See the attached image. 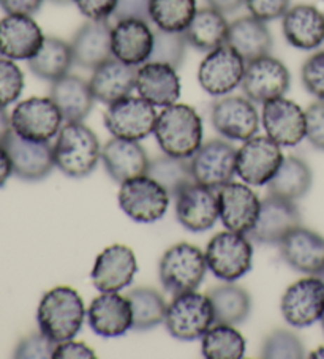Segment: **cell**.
<instances>
[{
	"label": "cell",
	"instance_id": "cell-14",
	"mask_svg": "<svg viewBox=\"0 0 324 359\" xmlns=\"http://www.w3.org/2000/svg\"><path fill=\"white\" fill-rule=\"evenodd\" d=\"M280 309L291 326L307 327L316 323L324 312V282L311 276L292 283L285 292Z\"/></svg>",
	"mask_w": 324,
	"mask_h": 359
},
{
	"label": "cell",
	"instance_id": "cell-22",
	"mask_svg": "<svg viewBox=\"0 0 324 359\" xmlns=\"http://www.w3.org/2000/svg\"><path fill=\"white\" fill-rule=\"evenodd\" d=\"M87 320L93 332L102 337L114 339L133 327L132 304L119 292H106L90 302Z\"/></svg>",
	"mask_w": 324,
	"mask_h": 359
},
{
	"label": "cell",
	"instance_id": "cell-35",
	"mask_svg": "<svg viewBox=\"0 0 324 359\" xmlns=\"http://www.w3.org/2000/svg\"><path fill=\"white\" fill-rule=\"evenodd\" d=\"M311 181H313V176H311L310 166L304 160L290 156L283 158L276 176L267 184V190H269V195L296 201L307 195Z\"/></svg>",
	"mask_w": 324,
	"mask_h": 359
},
{
	"label": "cell",
	"instance_id": "cell-2",
	"mask_svg": "<svg viewBox=\"0 0 324 359\" xmlns=\"http://www.w3.org/2000/svg\"><path fill=\"white\" fill-rule=\"evenodd\" d=\"M86 318V307L76 290L55 287L43 296L36 321L40 331L54 344L76 337Z\"/></svg>",
	"mask_w": 324,
	"mask_h": 359
},
{
	"label": "cell",
	"instance_id": "cell-52",
	"mask_svg": "<svg viewBox=\"0 0 324 359\" xmlns=\"http://www.w3.org/2000/svg\"><path fill=\"white\" fill-rule=\"evenodd\" d=\"M205 2L209 4V7L215 8L223 15H231L245 4V0H205Z\"/></svg>",
	"mask_w": 324,
	"mask_h": 359
},
{
	"label": "cell",
	"instance_id": "cell-23",
	"mask_svg": "<svg viewBox=\"0 0 324 359\" xmlns=\"http://www.w3.org/2000/svg\"><path fill=\"white\" fill-rule=\"evenodd\" d=\"M45 36L30 16L8 15L0 20V54L11 60H29L39 53Z\"/></svg>",
	"mask_w": 324,
	"mask_h": 359
},
{
	"label": "cell",
	"instance_id": "cell-6",
	"mask_svg": "<svg viewBox=\"0 0 324 359\" xmlns=\"http://www.w3.org/2000/svg\"><path fill=\"white\" fill-rule=\"evenodd\" d=\"M208 268L217 278L234 282L244 277L253 264V249L245 234L223 231L215 234L205 249Z\"/></svg>",
	"mask_w": 324,
	"mask_h": 359
},
{
	"label": "cell",
	"instance_id": "cell-25",
	"mask_svg": "<svg viewBox=\"0 0 324 359\" xmlns=\"http://www.w3.org/2000/svg\"><path fill=\"white\" fill-rule=\"evenodd\" d=\"M111 46L116 59L128 65L140 67L151 59L154 48V29L141 20L116 22L111 30Z\"/></svg>",
	"mask_w": 324,
	"mask_h": 359
},
{
	"label": "cell",
	"instance_id": "cell-45",
	"mask_svg": "<svg viewBox=\"0 0 324 359\" xmlns=\"http://www.w3.org/2000/svg\"><path fill=\"white\" fill-rule=\"evenodd\" d=\"M55 345L51 339L46 337L41 331L22 339L15 350V358L18 359H48L53 358Z\"/></svg>",
	"mask_w": 324,
	"mask_h": 359
},
{
	"label": "cell",
	"instance_id": "cell-18",
	"mask_svg": "<svg viewBox=\"0 0 324 359\" xmlns=\"http://www.w3.org/2000/svg\"><path fill=\"white\" fill-rule=\"evenodd\" d=\"M220 219L229 231L247 234L257 225L261 201L245 184L228 182L217 190Z\"/></svg>",
	"mask_w": 324,
	"mask_h": 359
},
{
	"label": "cell",
	"instance_id": "cell-33",
	"mask_svg": "<svg viewBox=\"0 0 324 359\" xmlns=\"http://www.w3.org/2000/svg\"><path fill=\"white\" fill-rule=\"evenodd\" d=\"M229 24L220 11L212 7L196 10L189 27L184 30L185 40L198 51L210 53L227 45Z\"/></svg>",
	"mask_w": 324,
	"mask_h": 359
},
{
	"label": "cell",
	"instance_id": "cell-12",
	"mask_svg": "<svg viewBox=\"0 0 324 359\" xmlns=\"http://www.w3.org/2000/svg\"><path fill=\"white\" fill-rule=\"evenodd\" d=\"M238 151L225 140H210L190 157V166L195 181L205 187L219 190L231 182L236 175Z\"/></svg>",
	"mask_w": 324,
	"mask_h": 359
},
{
	"label": "cell",
	"instance_id": "cell-50",
	"mask_svg": "<svg viewBox=\"0 0 324 359\" xmlns=\"http://www.w3.org/2000/svg\"><path fill=\"white\" fill-rule=\"evenodd\" d=\"M95 359V353L83 342H74L73 339L55 345L53 359Z\"/></svg>",
	"mask_w": 324,
	"mask_h": 359
},
{
	"label": "cell",
	"instance_id": "cell-1",
	"mask_svg": "<svg viewBox=\"0 0 324 359\" xmlns=\"http://www.w3.org/2000/svg\"><path fill=\"white\" fill-rule=\"evenodd\" d=\"M154 135L166 156L190 158L203 144V121L195 108L174 103L157 116Z\"/></svg>",
	"mask_w": 324,
	"mask_h": 359
},
{
	"label": "cell",
	"instance_id": "cell-10",
	"mask_svg": "<svg viewBox=\"0 0 324 359\" xmlns=\"http://www.w3.org/2000/svg\"><path fill=\"white\" fill-rule=\"evenodd\" d=\"M247 62L229 45L210 51L198 70L199 86L214 97H223L242 84Z\"/></svg>",
	"mask_w": 324,
	"mask_h": 359
},
{
	"label": "cell",
	"instance_id": "cell-54",
	"mask_svg": "<svg viewBox=\"0 0 324 359\" xmlns=\"http://www.w3.org/2000/svg\"><path fill=\"white\" fill-rule=\"evenodd\" d=\"M13 133V127H11V117L7 114L5 108H0V146L7 142L8 136Z\"/></svg>",
	"mask_w": 324,
	"mask_h": 359
},
{
	"label": "cell",
	"instance_id": "cell-21",
	"mask_svg": "<svg viewBox=\"0 0 324 359\" xmlns=\"http://www.w3.org/2000/svg\"><path fill=\"white\" fill-rule=\"evenodd\" d=\"M299 225L301 214L295 201L269 195L261 201L257 225L248 236L259 244H280L286 234Z\"/></svg>",
	"mask_w": 324,
	"mask_h": 359
},
{
	"label": "cell",
	"instance_id": "cell-7",
	"mask_svg": "<svg viewBox=\"0 0 324 359\" xmlns=\"http://www.w3.org/2000/svg\"><path fill=\"white\" fill-rule=\"evenodd\" d=\"M170 194L149 175L138 176L121 184L119 206L138 224H154L166 214Z\"/></svg>",
	"mask_w": 324,
	"mask_h": 359
},
{
	"label": "cell",
	"instance_id": "cell-31",
	"mask_svg": "<svg viewBox=\"0 0 324 359\" xmlns=\"http://www.w3.org/2000/svg\"><path fill=\"white\" fill-rule=\"evenodd\" d=\"M49 98L58 104L65 122H83L95 102L89 83L70 73L51 83Z\"/></svg>",
	"mask_w": 324,
	"mask_h": 359
},
{
	"label": "cell",
	"instance_id": "cell-16",
	"mask_svg": "<svg viewBox=\"0 0 324 359\" xmlns=\"http://www.w3.org/2000/svg\"><path fill=\"white\" fill-rule=\"evenodd\" d=\"M264 132L280 146H297L307 136L305 111L288 98L278 97L266 102L261 113Z\"/></svg>",
	"mask_w": 324,
	"mask_h": 359
},
{
	"label": "cell",
	"instance_id": "cell-34",
	"mask_svg": "<svg viewBox=\"0 0 324 359\" xmlns=\"http://www.w3.org/2000/svg\"><path fill=\"white\" fill-rule=\"evenodd\" d=\"M73 64L72 46L55 36H45L39 53L32 59H29L30 72L35 76L51 83L68 75Z\"/></svg>",
	"mask_w": 324,
	"mask_h": 359
},
{
	"label": "cell",
	"instance_id": "cell-4",
	"mask_svg": "<svg viewBox=\"0 0 324 359\" xmlns=\"http://www.w3.org/2000/svg\"><path fill=\"white\" fill-rule=\"evenodd\" d=\"M214 323V306L208 294L196 292L174 294V299L166 307L165 326L174 339H203Z\"/></svg>",
	"mask_w": 324,
	"mask_h": 359
},
{
	"label": "cell",
	"instance_id": "cell-49",
	"mask_svg": "<svg viewBox=\"0 0 324 359\" xmlns=\"http://www.w3.org/2000/svg\"><path fill=\"white\" fill-rule=\"evenodd\" d=\"M73 2L90 21H108L117 5V0H73Z\"/></svg>",
	"mask_w": 324,
	"mask_h": 359
},
{
	"label": "cell",
	"instance_id": "cell-29",
	"mask_svg": "<svg viewBox=\"0 0 324 359\" xmlns=\"http://www.w3.org/2000/svg\"><path fill=\"white\" fill-rule=\"evenodd\" d=\"M111 30L108 21H89L81 26L70 43L74 64L95 70L113 55Z\"/></svg>",
	"mask_w": 324,
	"mask_h": 359
},
{
	"label": "cell",
	"instance_id": "cell-42",
	"mask_svg": "<svg viewBox=\"0 0 324 359\" xmlns=\"http://www.w3.org/2000/svg\"><path fill=\"white\" fill-rule=\"evenodd\" d=\"M304 344L295 332L286 330L274 331L264 340L261 358L267 359H301L305 355Z\"/></svg>",
	"mask_w": 324,
	"mask_h": 359
},
{
	"label": "cell",
	"instance_id": "cell-37",
	"mask_svg": "<svg viewBox=\"0 0 324 359\" xmlns=\"http://www.w3.org/2000/svg\"><path fill=\"white\" fill-rule=\"evenodd\" d=\"M201 351L205 359H241L245 339L233 325L214 323L203 336Z\"/></svg>",
	"mask_w": 324,
	"mask_h": 359
},
{
	"label": "cell",
	"instance_id": "cell-51",
	"mask_svg": "<svg viewBox=\"0 0 324 359\" xmlns=\"http://www.w3.org/2000/svg\"><path fill=\"white\" fill-rule=\"evenodd\" d=\"M45 0H0V7L8 15L32 16L41 8Z\"/></svg>",
	"mask_w": 324,
	"mask_h": 359
},
{
	"label": "cell",
	"instance_id": "cell-36",
	"mask_svg": "<svg viewBox=\"0 0 324 359\" xmlns=\"http://www.w3.org/2000/svg\"><path fill=\"white\" fill-rule=\"evenodd\" d=\"M208 296L214 306L215 323L239 325L245 321L252 311L250 294L238 285H220L209 290Z\"/></svg>",
	"mask_w": 324,
	"mask_h": 359
},
{
	"label": "cell",
	"instance_id": "cell-39",
	"mask_svg": "<svg viewBox=\"0 0 324 359\" xmlns=\"http://www.w3.org/2000/svg\"><path fill=\"white\" fill-rule=\"evenodd\" d=\"M147 175L155 179L170 196H176L187 185L196 182L189 158H177L166 154L149 163Z\"/></svg>",
	"mask_w": 324,
	"mask_h": 359
},
{
	"label": "cell",
	"instance_id": "cell-58",
	"mask_svg": "<svg viewBox=\"0 0 324 359\" xmlns=\"http://www.w3.org/2000/svg\"><path fill=\"white\" fill-rule=\"evenodd\" d=\"M321 326H323V331H324V312L321 315Z\"/></svg>",
	"mask_w": 324,
	"mask_h": 359
},
{
	"label": "cell",
	"instance_id": "cell-28",
	"mask_svg": "<svg viewBox=\"0 0 324 359\" xmlns=\"http://www.w3.org/2000/svg\"><path fill=\"white\" fill-rule=\"evenodd\" d=\"M136 90L154 107L166 108L180 97V79L176 68L161 62H146L138 68Z\"/></svg>",
	"mask_w": 324,
	"mask_h": 359
},
{
	"label": "cell",
	"instance_id": "cell-53",
	"mask_svg": "<svg viewBox=\"0 0 324 359\" xmlns=\"http://www.w3.org/2000/svg\"><path fill=\"white\" fill-rule=\"evenodd\" d=\"M13 175V165H11V158L8 156L7 149L0 146V189L5 187V184Z\"/></svg>",
	"mask_w": 324,
	"mask_h": 359
},
{
	"label": "cell",
	"instance_id": "cell-15",
	"mask_svg": "<svg viewBox=\"0 0 324 359\" xmlns=\"http://www.w3.org/2000/svg\"><path fill=\"white\" fill-rule=\"evenodd\" d=\"M176 198V217L185 230L201 233L215 225L220 217L219 195L217 190L199 182L184 187Z\"/></svg>",
	"mask_w": 324,
	"mask_h": 359
},
{
	"label": "cell",
	"instance_id": "cell-3",
	"mask_svg": "<svg viewBox=\"0 0 324 359\" xmlns=\"http://www.w3.org/2000/svg\"><path fill=\"white\" fill-rule=\"evenodd\" d=\"M102 146L97 135L83 122L62 126L54 144L55 166L68 177H86L97 168Z\"/></svg>",
	"mask_w": 324,
	"mask_h": 359
},
{
	"label": "cell",
	"instance_id": "cell-43",
	"mask_svg": "<svg viewBox=\"0 0 324 359\" xmlns=\"http://www.w3.org/2000/svg\"><path fill=\"white\" fill-rule=\"evenodd\" d=\"M24 75L13 60L0 57V108H7L21 97Z\"/></svg>",
	"mask_w": 324,
	"mask_h": 359
},
{
	"label": "cell",
	"instance_id": "cell-27",
	"mask_svg": "<svg viewBox=\"0 0 324 359\" xmlns=\"http://www.w3.org/2000/svg\"><path fill=\"white\" fill-rule=\"evenodd\" d=\"M102 162L108 175L122 184L147 175L151 160L138 141L113 138L102 147Z\"/></svg>",
	"mask_w": 324,
	"mask_h": 359
},
{
	"label": "cell",
	"instance_id": "cell-56",
	"mask_svg": "<svg viewBox=\"0 0 324 359\" xmlns=\"http://www.w3.org/2000/svg\"><path fill=\"white\" fill-rule=\"evenodd\" d=\"M51 2L58 4V5H68V4H72L73 0H51Z\"/></svg>",
	"mask_w": 324,
	"mask_h": 359
},
{
	"label": "cell",
	"instance_id": "cell-19",
	"mask_svg": "<svg viewBox=\"0 0 324 359\" xmlns=\"http://www.w3.org/2000/svg\"><path fill=\"white\" fill-rule=\"evenodd\" d=\"M13 165V175L22 181H41L55 166L54 146L49 141H30L15 132L4 144Z\"/></svg>",
	"mask_w": 324,
	"mask_h": 359
},
{
	"label": "cell",
	"instance_id": "cell-24",
	"mask_svg": "<svg viewBox=\"0 0 324 359\" xmlns=\"http://www.w3.org/2000/svg\"><path fill=\"white\" fill-rule=\"evenodd\" d=\"M280 253L285 263L302 274L316 276L324 269V238L304 226H296L283 238Z\"/></svg>",
	"mask_w": 324,
	"mask_h": 359
},
{
	"label": "cell",
	"instance_id": "cell-17",
	"mask_svg": "<svg viewBox=\"0 0 324 359\" xmlns=\"http://www.w3.org/2000/svg\"><path fill=\"white\" fill-rule=\"evenodd\" d=\"M210 122L217 133L236 141L253 138L259 128L258 111L252 100L244 97L223 95L212 107Z\"/></svg>",
	"mask_w": 324,
	"mask_h": 359
},
{
	"label": "cell",
	"instance_id": "cell-38",
	"mask_svg": "<svg viewBox=\"0 0 324 359\" xmlns=\"http://www.w3.org/2000/svg\"><path fill=\"white\" fill-rule=\"evenodd\" d=\"M133 312V330L146 331L165 323L166 302L157 290L136 288L127 294Z\"/></svg>",
	"mask_w": 324,
	"mask_h": 359
},
{
	"label": "cell",
	"instance_id": "cell-48",
	"mask_svg": "<svg viewBox=\"0 0 324 359\" xmlns=\"http://www.w3.org/2000/svg\"><path fill=\"white\" fill-rule=\"evenodd\" d=\"M305 119H307V136L305 138L316 149L324 151V100L311 103L305 111Z\"/></svg>",
	"mask_w": 324,
	"mask_h": 359
},
{
	"label": "cell",
	"instance_id": "cell-20",
	"mask_svg": "<svg viewBox=\"0 0 324 359\" xmlns=\"http://www.w3.org/2000/svg\"><path fill=\"white\" fill-rule=\"evenodd\" d=\"M138 272V263L133 250L127 245L114 244L106 247L95 259L92 269V282L98 292H121Z\"/></svg>",
	"mask_w": 324,
	"mask_h": 359
},
{
	"label": "cell",
	"instance_id": "cell-8",
	"mask_svg": "<svg viewBox=\"0 0 324 359\" xmlns=\"http://www.w3.org/2000/svg\"><path fill=\"white\" fill-rule=\"evenodd\" d=\"M157 113L154 104L142 97H126L109 104L104 113V126L114 138L141 141L154 133Z\"/></svg>",
	"mask_w": 324,
	"mask_h": 359
},
{
	"label": "cell",
	"instance_id": "cell-32",
	"mask_svg": "<svg viewBox=\"0 0 324 359\" xmlns=\"http://www.w3.org/2000/svg\"><path fill=\"white\" fill-rule=\"evenodd\" d=\"M227 45L236 49L245 62H250L271 53L272 35L266 22L250 15L229 24Z\"/></svg>",
	"mask_w": 324,
	"mask_h": 359
},
{
	"label": "cell",
	"instance_id": "cell-26",
	"mask_svg": "<svg viewBox=\"0 0 324 359\" xmlns=\"http://www.w3.org/2000/svg\"><path fill=\"white\" fill-rule=\"evenodd\" d=\"M136 76L138 67L111 57L93 70L89 86L95 100L111 104L132 94L136 89Z\"/></svg>",
	"mask_w": 324,
	"mask_h": 359
},
{
	"label": "cell",
	"instance_id": "cell-40",
	"mask_svg": "<svg viewBox=\"0 0 324 359\" xmlns=\"http://www.w3.org/2000/svg\"><path fill=\"white\" fill-rule=\"evenodd\" d=\"M196 13V0H151V20L168 32H184Z\"/></svg>",
	"mask_w": 324,
	"mask_h": 359
},
{
	"label": "cell",
	"instance_id": "cell-44",
	"mask_svg": "<svg viewBox=\"0 0 324 359\" xmlns=\"http://www.w3.org/2000/svg\"><path fill=\"white\" fill-rule=\"evenodd\" d=\"M302 84L311 94L320 100H324V49L318 51L305 60L301 72Z\"/></svg>",
	"mask_w": 324,
	"mask_h": 359
},
{
	"label": "cell",
	"instance_id": "cell-46",
	"mask_svg": "<svg viewBox=\"0 0 324 359\" xmlns=\"http://www.w3.org/2000/svg\"><path fill=\"white\" fill-rule=\"evenodd\" d=\"M109 20L114 22L141 20L151 24V0H117V5Z\"/></svg>",
	"mask_w": 324,
	"mask_h": 359
},
{
	"label": "cell",
	"instance_id": "cell-55",
	"mask_svg": "<svg viewBox=\"0 0 324 359\" xmlns=\"http://www.w3.org/2000/svg\"><path fill=\"white\" fill-rule=\"evenodd\" d=\"M310 358H313V359H324V346H321V348L315 350V351L310 355Z\"/></svg>",
	"mask_w": 324,
	"mask_h": 359
},
{
	"label": "cell",
	"instance_id": "cell-41",
	"mask_svg": "<svg viewBox=\"0 0 324 359\" xmlns=\"http://www.w3.org/2000/svg\"><path fill=\"white\" fill-rule=\"evenodd\" d=\"M187 43L184 32H168V30L154 29V48L149 62H161V64L177 68L185 59Z\"/></svg>",
	"mask_w": 324,
	"mask_h": 359
},
{
	"label": "cell",
	"instance_id": "cell-5",
	"mask_svg": "<svg viewBox=\"0 0 324 359\" xmlns=\"http://www.w3.org/2000/svg\"><path fill=\"white\" fill-rule=\"evenodd\" d=\"M208 271L205 255L196 245L180 243L170 247L160 259L158 276L166 292H195Z\"/></svg>",
	"mask_w": 324,
	"mask_h": 359
},
{
	"label": "cell",
	"instance_id": "cell-9",
	"mask_svg": "<svg viewBox=\"0 0 324 359\" xmlns=\"http://www.w3.org/2000/svg\"><path fill=\"white\" fill-rule=\"evenodd\" d=\"M62 122L64 116L49 97L27 98L11 113L13 132L30 141H51L60 132Z\"/></svg>",
	"mask_w": 324,
	"mask_h": 359
},
{
	"label": "cell",
	"instance_id": "cell-47",
	"mask_svg": "<svg viewBox=\"0 0 324 359\" xmlns=\"http://www.w3.org/2000/svg\"><path fill=\"white\" fill-rule=\"evenodd\" d=\"M290 2L291 0H245V5L253 18L267 22L283 18L290 10Z\"/></svg>",
	"mask_w": 324,
	"mask_h": 359
},
{
	"label": "cell",
	"instance_id": "cell-30",
	"mask_svg": "<svg viewBox=\"0 0 324 359\" xmlns=\"http://www.w3.org/2000/svg\"><path fill=\"white\" fill-rule=\"evenodd\" d=\"M283 35L291 46L311 51L324 43V13L313 5H296L283 15Z\"/></svg>",
	"mask_w": 324,
	"mask_h": 359
},
{
	"label": "cell",
	"instance_id": "cell-57",
	"mask_svg": "<svg viewBox=\"0 0 324 359\" xmlns=\"http://www.w3.org/2000/svg\"><path fill=\"white\" fill-rule=\"evenodd\" d=\"M316 276H318V277H320V278H321V280L324 282V269H323V271L320 272V274H316Z\"/></svg>",
	"mask_w": 324,
	"mask_h": 359
},
{
	"label": "cell",
	"instance_id": "cell-11",
	"mask_svg": "<svg viewBox=\"0 0 324 359\" xmlns=\"http://www.w3.org/2000/svg\"><path fill=\"white\" fill-rule=\"evenodd\" d=\"M280 144L269 136H253L247 140L238 151L236 160V175L248 185L269 184L283 162Z\"/></svg>",
	"mask_w": 324,
	"mask_h": 359
},
{
	"label": "cell",
	"instance_id": "cell-13",
	"mask_svg": "<svg viewBox=\"0 0 324 359\" xmlns=\"http://www.w3.org/2000/svg\"><path fill=\"white\" fill-rule=\"evenodd\" d=\"M291 76L288 68L269 54L247 62L242 78V89L248 100L266 103L272 98L283 97L290 89Z\"/></svg>",
	"mask_w": 324,
	"mask_h": 359
}]
</instances>
